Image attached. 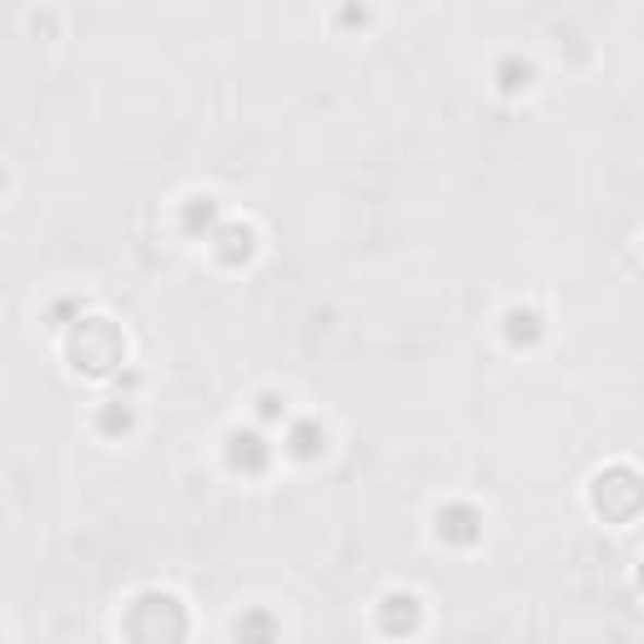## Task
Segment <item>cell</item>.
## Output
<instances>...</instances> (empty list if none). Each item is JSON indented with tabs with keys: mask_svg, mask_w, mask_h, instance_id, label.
Listing matches in <instances>:
<instances>
[{
	"mask_svg": "<svg viewBox=\"0 0 644 644\" xmlns=\"http://www.w3.org/2000/svg\"><path fill=\"white\" fill-rule=\"evenodd\" d=\"M438 534H448V539H459V544L478 539V513L474 509H443L438 513Z\"/></svg>",
	"mask_w": 644,
	"mask_h": 644,
	"instance_id": "6",
	"label": "cell"
},
{
	"mask_svg": "<svg viewBox=\"0 0 644 644\" xmlns=\"http://www.w3.org/2000/svg\"><path fill=\"white\" fill-rule=\"evenodd\" d=\"M257 403H263V418H277V413H288V403H282L277 393H263Z\"/></svg>",
	"mask_w": 644,
	"mask_h": 644,
	"instance_id": "9",
	"label": "cell"
},
{
	"mask_svg": "<svg viewBox=\"0 0 644 644\" xmlns=\"http://www.w3.org/2000/svg\"><path fill=\"white\" fill-rule=\"evenodd\" d=\"M81 332H86V353H76V368L86 373H106L111 363H121V353H126V342H121L117 328H106L101 317H92V323H81Z\"/></svg>",
	"mask_w": 644,
	"mask_h": 644,
	"instance_id": "3",
	"label": "cell"
},
{
	"mask_svg": "<svg viewBox=\"0 0 644 644\" xmlns=\"http://www.w3.org/2000/svg\"><path fill=\"white\" fill-rule=\"evenodd\" d=\"M640 584H644V569H640Z\"/></svg>",
	"mask_w": 644,
	"mask_h": 644,
	"instance_id": "10",
	"label": "cell"
},
{
	"mask_svg": "<svg viewBox=\"0 0 644 644\" xmlns=\"http://www.w3.org/2000/svg\"><path fill=\"white\" fill-rule=\"evenodd\" d=\"M640 503H644V484L630 469H609V474L594 478V509L605 519H630Z\"/></svg>",
	"mask_w": 644,
	"mask_h": 644,
	"instance_id": "2",
	"label": "cell"
},
{
	"mask_svg": "<svg viewBox=\"0 0 644 644\" xmlns=\"http://www.w3.org/2000/svg\"><path fill=\"white\" fill-rule=\"evenodd\" d=\"M382 619H388V630H418V599H413V594H388V599H382Z\"/></svg>",
	"mask_w": 644,
	"mask_h": 644,
	"instance_id": "5",
	"label": "cell"
},
{
	"mask_svg": "<svg viewBox=\"0 0 644 644\" xmlns=\"http://www.w3.org/2000/svg\"><path fill=\"white\" fill-rule=\"evenodd\" d=\"M227 459H232V469H247V474H257L267 463V448L257 434H232L227 438Z\"/></svg>",
	"mask_w": 644,
	"mask_h": 644,
	"instance_id": "4",
	"label": "cell"
},
{
	"mask_svg": "<svg viewBox=\"0 0 644 644\" xmlns=\"http://www.w3.org/2000/svg\"><path fill=\"white\" fill-rule=\"evenodd\" d=\"M323 448H328V438L317 434V423H303V428L292 434V453H297V459H317Z\"/></svg>",
	"mask_w": 644,
	"mask_h": 644,
	"instance_id": "8",
	"label": "cell"
},
{
	"mask_svg": "<svg viewBox=\"0 0 644 644\" xmlns=\"http://www.w3.org/2000/svg\"><path fill=\"white\" fill-rule=\"evenodd\" d=\"M238 640H242V644H272V640H277L272 619H267V615H247V619H238Z\"/></svg>",
	"mask_w": 644,
	"mask_h": 644,
	"instance_id": "7",
	"label": "cell"
},
{
	"mask_svg": "<svg viewBox=\"0 0 644 644\" xmlns=\"http://www.w3.org/2000/svg\"><path fill=\"white\" fill-rule=\"evenodd\" d=\"M186 615L171 594H142L126 615V640L132 644H182Z\"/></svg>",
	"mask_w": 644,
	"mask_h": 644,
	"instance_id": "1",
	"label": "cell"
}]
</instances>
